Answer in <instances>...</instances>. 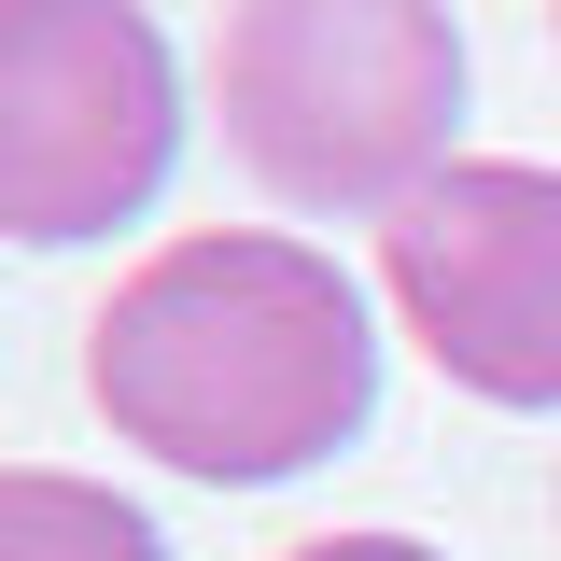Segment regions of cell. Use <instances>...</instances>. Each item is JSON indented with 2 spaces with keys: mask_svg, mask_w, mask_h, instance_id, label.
Wrapping results in <instances>:
<instances>
[{
  "mask_svg": "<svg viewBox=\"0 0 561 561\" xmlns=\"http://www.w3.org/2000/svg\"><path fill=\"white\" fill-rule=\"evenodd\" d=\"M0 561H169V534L140 519L127 491H99V478L14 463L0 478Z\"/></svg>",
  "mask_w": 561,
  "mask_h": 561,
  "instance_id": "5b68a950",
  "label": "cell"
},
{
  "mask_svg": "<svg viewBox=\"0 0 561 561\" xmlns=\"http://www.w3.org/2000/svg\"><path fill=\"white\" fill-rule=\"evenodd\" d=\"M84 393L127 449L267 491L337 463L379 421V323L337 280V253L267 239V225H210V239H169L113 280V309L84 323Z\"/></svg>",
  "mask_w": 561,
  "mask_h": 561,
  "instance_id": "6da1fadb",
  "label": "cell"
},
{
  "mask_svg": "<svg viewBox=\"0 0 561 561\" xmlns=\"http://www.w3.org/2000/svg\"><path fill=\"white\" fill-rule=\"evenodd\" d=\"M183 154V70L140 0H0V225L28 253L113 239Z\"/></svg>",
  "mask_w": 561,
  "mask_h": 561,
  "instance_id": "3957f363",
  "label": "cell"
},
{
  "mask_svg": "<svg viewBox=\"0 0 561 561\" xmlns=\"http://www.w3.org/2000/svg\"><path fill=\"white\" fill-rule=\"evenodd\" d=\"M225 154L295 210H408L463 169V28L449 0H225L210 43Z\"/></svg>",
  "mask_w": 561,
  "mask_h": 561,
  "instance_id": "7a4b0ae2",
  "label": "cell"
},
{
  "mask_svg": "<svg viewBox=\"0 0 561 561\" xmlns=\"http://www.w3.org/2000/svg\"><path fill=\"white\" fill-rule=\"evenodd\" d=\"M379 280L478 408H561V169L519 154L435 169L379 225Z\"/></svg>",
  "mask_w": 561,
  "mask_h": 561,
  "instance_id": "277c9868",
  "label": "cell"
},
{
  "mask_svg": "<svg viewBox=\"0 0 561 561\" xmlns=\"http://www.w3.org/2000/svg\"><path fill=\"white\" fill-rule=\"evenodd\" d=\"M280 561H435L421 534H309V548H280Z\"/></svg>",
  "mask_w": 561,
  "mask_h": 561,
  "instance_id": "8992f818",
  "label": "cell"
}]
</instances>
